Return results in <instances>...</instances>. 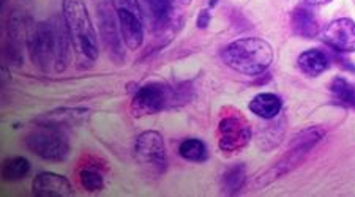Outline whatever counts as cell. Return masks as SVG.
Instances as JSON below:
<instances>
[{"label":"cell","mask_w":355,"mask_h":197,"mask_svg":"<svg viewBox=\"0 0 355 197\" xmlns=\"http://www.w3.org/2000/svg\"><path fill=\"white\" fill-rule=\"evenodd\" d=\"M152 16V22L157 28H166L174 19V0H142Z\"/></svg>","instance_id":"ac0fdd59"},{"label":"cell","mask_w":355,"mask_h":197,"mask_svg":"<svg viewBox=\"0 0 355 197\" xmlns=\"http://www.w3.org/2000/svg\"><path fill=\"white\" fill-rule=\"evenodd\" d=\"M26 146L33 155L49 163H62L70 155V141L64 130L40 126L26 136Z\"/></svg>","instance_id":"5b68a950"},{"label":"cell","mask_w":355,"mask_h":197,"mask_svg":"<svg viewBox=\"0 0 355 197\" xmlns=\"http://www.w3.org/2000/svg\"><path fill=\"white\" fill-rule=\"evenodd\" d=\"M209 22H210V13H209V10H202L199 13V16H198V27L199 28H205L209 26Z\"/></svg>","instance_id":"d4e9b609"},{"label":"cell","mask_w":355,"mask_h":197,"mask_svg":"<svg viewBox=\"0 0 355 197\" xmlns=\"http://www.w3.org/2000/svg\"><path fill=\"white\" fill-rule=\"evenodd\" d=\"M292 32L302 38H314L319 33V22L313 11L306 7H297L291 13Z\"/></svg>","instance_id":"9a60e30c"},{"label":"cell","mask_w":355,"mask_h":197,"mask_svg":"<svg viewBox=\"0 0 355 197\" xmlns=\"http://www.w3.org/2000/svg\"><path fill=\"white\" fill-rule=\"evenodd\" d=\"M33 194L38 197H68L73 196V187L68 178L54 172H40L32 183Z\"/></svg>","instance_id":"5bb4252c"},{"label":"cell","mask_w":355,"mask_h":197,"mask_svg":"<svg viewBox=\"0 0 355 197\" xmlns=\"http://www.w3.org/2000/svg\"><path fill=\"white\" fill-rule=\"evenodd\" d=\"M31 27L27 26L26 16L16 11L10 16L7 24V43H5V54L13 65H21L22 52L27 44Z\"/></svg>","instance_id":"8fae6325"},{"label":"cell","mask_w":355,"mask_h":197,"mask_svg":"<svg viewBox=\"0 0 355 197\" xmlns=\"http://www.w3.org/2000/svg\"><path fill=\"white\" fill-rule=\"evenodd\" d=\"M221 60L245 76H259L272 65L273 48L262 38H240L223 48Z\"/></svg>","instance_id":"3957f363"},{"label":"cell","mask_w":355,"mask_h":197,"mask_svg":"<svg viewBox=\"0 0 355 197\" xmlns=\"http://www.w3.org/2000/svg\"><path fill=\"white\" fill-rule=\"evenodd\" d=\"M297 65H299L300 71L303 74H306V76H311V78H318L324 71H327L330 60L324 51L308 49L299 55V59H297Z\"/></svg>","instance_id":"2e32d148"},{"label":"cell","mask_w":355,"mask_h":197,"mask_svg":"<svg viewBox=\"0 0 355 197\" xmlns=\"http://www.w3.org/2000/svg\"><path fill=\"white\" fill-rule=\"evenodd\" d=\"M135 158L152 175H163L168 169L164 139L158 131L147 130L136 137Z\"/></svg>","instance_id":"ba28073f"},{"label":"cell","mask_w":355,"mask_h":197,"mask_svg":"<svg viewBox=\"0 0 355 197\" xmlns=\"http://www.w3.org/2000/svg\"><path fill=\"white\" fill-rule=\"evenodd\" d=\"M62 17L70 37L71 48L76 55L78 67L87 69L94 67L100 55L98 37L94 22L84 0H64L62 2Z\"/></svg>","instance_id":"7a4b0ae2"},{"label":"cell","mask_w":355,"mask_h":197,"mask_svg":"<svg viewBox=\"0 0 355 197\" xmlns=\"http://www.w3.org/2000/svg\"><path fill=\"white\" fill-rule=\"evenodd\" d=\"M179 104V92L169 84L148 83L137 89L131 101V112L135 117H146L164 111Z\"/></svg>","instance_id":"8992f818"},{"label":"cell","mask_w":355,"mask_h":197,"mask_svg":"<svg viewBox=\"0 0 355 197\" xmlns=\"http://www.w3.org/2000/svg\"><path fill=\"white\" fill-rule=\"evenodd\" d=\"M179 153L183 160L191 161V163H204L209 158L207 146L199 139H185L180 144Z\"/></svg>","instance_id":"7402d4cb"},{"label":"cell","mask_w":355,"mask_h":197,"mask_svg":"<svg viewBox=\"0 0 355 197\" xmlns=\"http://www.w3.org/2000/svg\"><path fill=\"white\" fill-rule=\"evenodd\" d=\"M28 172H31V163L24 156H11V158L5 160L2 167L3 178L8 182L22 180L28 175Z\"/></svg>","instance_id":"44dd1931"},{"label":"cell","mask_w":355,"mask_h":197,"mask_svg":"<svg viewBox=\"0 0 355 197\" xmlns=\"http://www.w3.org/2000/svg\"><path fill=\"white\" fill-rule=\"evenodd\" d=\"M246 183V166L245 164H236L225 172L221 180V187L225 194L236 196L239 194Z\"/></svg>","instance_id":"ffe728a7"},{"label":"cell","mask_w":355,"mask_h":197,"mask_svg":"<svg viewBox=\"0 0 355 197\" xmlns=\"http://www.w3.org/2000/svg\"><path fill=\"white\" fill-rule=\"evenodd\" d=\"M322 40L331 49L341 54L355 52V21L351 17H338L325 26Z\"/></svg>","instance_id":"30bf717a"},{"label":"cell","mask_w":355,"mask_h":197,"mask_svg":"<svg viewBox=\"0 0 355 197\" xmlns=\"http://www.w3.org/2000/svg\"><path fill=\"white\" fill-rule=\"evenodd\" d=\"M79 182H81L83 188L89 193H98L103 188H105V178H103L101 172L95 167H83L79 171Z\"/></svg>","instance_id":"603a6c76"},{"label":"cell","mask_w":355,"mask_h":197,"mask_svg":"<svg viewBox=\"0 0 355 197\" xmlns=\"http://www.w3.org/2000/svg\"><path fill=\"white\" fill-rule=\"evenodd\" d=\"M117 21L120 35L128 49L136 51L144 43V26H142V13L130 10H117Z\"/></svg>","instance_id":"4fadbf2b"},{"label":"cell","mask_w":355,"mask_h":197,"mask_svg":"<svg viewBox=\"0 0 355 197\" xmlns=\"http://www.w3.org/2000/svg\"><path fill=\"white\" fill-rule=\"evenodd\" d=\"M71 42L64 17L42 21L31 27L27 51L38 69L44 73H62L70 63Z\"/></svg>","instance_id":"6da1fadb"},{"label":"cell","mask_w":355,"mask_h":197,"mask_svg":"<svg viewBox=\"0 0 355 197\" xmlns=\"http://www.w3.org/2000/svg\"><path fill=\"white\" fill-rule=\"evenodd\" d=\"M283 101L275 94H259L250 101V111L257 117L264 120H272L282 112Z\"/></svg>","instance_id":"e0dca14e"},{"label":"cell","mask_w":355,"mask_h":197,"mask_svg":"<svg viewBox=\"0 0 355 197\" xmlns=\"http://www.w3.org/2000/svg\"><path fill=\"white\" fill-rule=\"evenodd\" d=\"M111 5L114 10H130L136 11V13H142L139 0H111Z\"/></svg>","instance_id":"cb8c5ba5"},{"label":"cell","mask_w":355,"mask_h":197,"mask_svg":"<svg viewBox=\"0 0 355 197\" xmlns=\"http://www.w3.org/2000/svg\"><path fill=\"white\" fill-rule=\"evenodd\" d=\"M90 117V111L87 108H57L37 117L35 123L40 126H48V128L67 130L73 126L83 125Z\"/></svg>","instance_id":"7c38bea8"},{"label":"cell","mask_w":355,"mask_h":197,"mask_svg":"<svg viewBox=\"0 0 355 197\" xmlns=\"http://www.w3.org/2000/svg\"><path fill=\"white\" fill-rule=\"evenodd\" d=\"M96 11H98L101 40L105 43L107 54L111 55L114 62L122 63L125 59V51L122 46V35H120L119 21H116V16H114L110 5L103 2V0L96 3Z\"/></svg>","instance_id":"9c48e42d"},{"label":"cell","mask_w":355,"mask_h":197,"mask_svg":"<svg viewBox=\"0 0 355 197\" xmlns=\"http://www.w3.org/2000/svg\"><path fill=\"white\" fill-rule=\"evenodd\" d=\"M306 3L310 5H316V7H319V5H327L330 2H334V0H305Z\"/></svg>","instance_id":"484cf974"},{"label":"cell","mask_w":355,"mask_h":197,"mask_svg":"<svg viewBox=\"0 0 355 197\" xmlns=\"http://www.w3.org/2000/svg\"><path fill=\"white\" fill-rule=\"evenodd\" d=\"M331 96L336 104L343 108H351L355 111V85L345 78H335L330 84Z\"/></svg>","instance_id":"d6986e66"},{"label":"cell","mask_w":355,"mask_h":197,"mask_svg":"<svg viewBox=\"0 0 355 197\" xmlns=\"http://www.w3.org/2000/svg\"><path fill=\"white\" fill-rule=\"evenodd\" d=\"M2 2H3V0H2Z\"/></svg>","instance_id":"4316f807"},{"label":"cell","mask_w":355,"mask_h":197,"mask_svg":"<svg viewBox=\"0 0 355 197\" xmlns=\"http://www.w3.org/2000/svg\"><path fill=\"white\" fill-rule=\"evenodd\" d=\"M253 130L246 119L234 108L223 112L218 123V146L225 153H236L248 146Z\"/></svg>","instance_id":"52a82bcc"},{"label":"cell","mask_w":355,"mask_h":197,"mask_svg":"<svg viewBox=\"0 0 355 197\" xmlns=\"http://www.w3.org/2000/svg\"><path fill=\"white\" fill-rule=\"evenodd\" d=\"M325 136L324 126H310V128L297 132L291 142V148L286 152L277 163L272 164L268 169L262 171L253 180V188H264L277 182L278 178L284 177L286 173L295 171L303 161L306 160L308 153L322 141Z\"/></svg>","instance_id":"277c9868"}]
</instances>
